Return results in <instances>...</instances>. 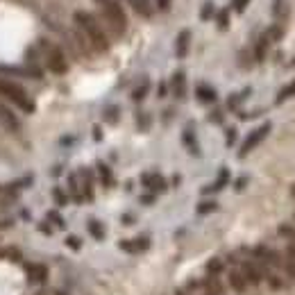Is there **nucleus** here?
Listing matches in <instances>:
<instances>
[{"mask_svg": "<svg viewBox=\"0 0 295 295\" xmlns=\"http://www.w3.org/2000/svg\"><path fill=\"white\" fill-rule=\"evenodd\" d=\"M245 182H247L245 177H241V179H238V182H236V191H241V188H243V184H245Z\"/></svg>", "mask_w": 295, "mask_h": 295, "instance_id": "nucleus-44", "label": "nucleus"}, {"mask_svg": "<svg viewBox=\"0 0 295 295\" xmlns=\"http://www.w3.org/2000/svg\"><path fill=\"white\" fill-rule=\"evenodd\" d=\"M209 120H211V123H223V114H220V112H214V114L209 116Z\"/></svg>", "mask_w": 295, "mask_h": 295, "instance_id": "nucleus-42", "label": "nucleus"}, {"mask_svg": "<svg viewBox=\"0 0 295 295\" xmlns=\"http://www.w3.org/2000/svg\"><path fill=\"white\" fill-rule=\"evenodd\" d=\"M161 96H166V84H164V82H161V86H159V98Z\"/></svg>", "mask_w": 295, "mask_h": 295, "instance_id": "nucleus-45", "label": "nucleus"}, {"mask_svg": "<svg viewBox=\"0 0 295 295\" xmlns=\"http://www.w3.org/2000/svg\"><path fill=\"white\" fill-rule=\"evenodd\" d=\"M57 295H64V293H57Z\"/></svg>", "mask_w": 295, "mask_h": 295, "instance_id": "nucleus-49", "label": "nucleus"}, {"mask_svg": "<svg viewBox=\"0 0 295 295\" xmlns=\"http://www.w3.org/2000/svg\"><path fill=\"white\" fill-rule=\"evenodd\" d=\"M225 270V263H223V259H209V263H207V275L209 277H214V275H218V273H223Z\"/></svg>", "mask_w": 295, "mask_h": 295, "instance_id": "nucleus-26", "label": "nucleus"}, {"mask_svg": "<svg viewBox=\"0 0 295 295\" xmlns=\"http://www.w3.org/2000/svg\"><path fill=\"white\" fill-rule=\"evenodd\" d=\"M268 46H270L268 34H261V37H259V41H257V48H254V57H257V61H263V59H266Z\"/></svg>", "mask_w": 295, "mask_h": 295, "instance_id": "nucleus-20", "label": "nucleus"}, {"mask_svg": "<svg viewBox=\"0 0 295 295\" xmlns=\"http://www.w3.org/2000/svg\"><path fill=\"white\" fill-rule=\"evenodd\" d=\"M25 275L32 284H43L48 279V268L41 263H25Z\"/></svg>", "mask_w": 295, "mask_h": 295, "instance_id": "nucleus-11", "label": "nucleus"}, {"mask_svg": "<svg viewBox=\"0 0 295 295\" xmlns=\"http://www.w3.org/2000/svg\"><path fill=\"white\" fill-rule=\"evenodd\" d=\"M218 209V202H202V204H198V214H211V211H216Z\"/></svg>", "mask_w": 295, "mask_h": 295, "instance_id": "nucleus-35", "label": "nucleus"}, {"mask_svg": "<svg viewBox=\"0 0 295 295\" xmlns=\"http://www.w3.org/2000/svg\"><path fill=\"white\" fill-rule=\"evenodd\" d=\"M195 98H198L202 105H214V102L218 100V93H216V89L209 86L207 82H200V84L195 86Z\"/></svg>", "mask_w": 295, "mask_h": 295, "instance_id": "nucleus-14", "label": "nucleus"}, {"mask_svg": "<svg viewBox=\"0 0 295 295\" xmlns=\"http://www.w3.org/2000/svg\"><path fill=\"white\" fill-rule=\"evenodd\" d=\"M277 234L282 236V238H286L289 243H295V225H289V223H284V225H279Z\"/></svg>", "mask_w": 295, "mask_h": 295, "instance_id": "nucleus-27", "label": "nucleus"}, {"mask_svg": "<svg viewBox=\"0 0 295 295\" xmlns=\"http://www.w3.org/2000/svg\"><path fill=\"white\" fill-rule=\"evenodd\" d=\"M238 270L243 273V277L247 279V284H250V286L261 284L263 279H266V275L270 273L268 266L259 263L257 259H243V261L238 263Z\"/></svg>", "mask_w": 295, "mask_h": 295, "instance_id": "nucleus-6", "label": "nucleus"}, {"mask_svg": "<svg viewBox=\"0 0 295 295\" xmlns=\"http://www.w3.org/2000/svg\"><path fill=\"white\" fill-rule=\"evenodd\" d=\"M0 98L9 100L11 105H16V107L25 114H34V109H37L32 96H30L18 82L9 80V77H2V75H0Z\"/></svg>", "mask_w": 295, "mask_h": 295, "instance_id": "nucleus-2", "label": "nucleus"}, {"mask_svg": "<svg viewBox=\"0 0 295 295\" xmlns=\"http://www.w3.org/2000/svg\"><path fill=\"white\" fill-rule=\"evenodd\" d=\"M247 93H250V89H245V91H241V93H236V96H230V102H227V107H230V109L238 107V105H241V100L247 96Z\"/></svg>", "mask_w": 295, "mask_h": 295, "instance_id": "nucleus-34", "label": "nucleus"}, {"mask_svg": "<svg viewBox=\"0 0 295 295\" xmlns=\"http://www.w3.org/2000/svg\"><path fill=\"white\" fill-rule=\"evenodd\" d=\"M227 182H230V171H227V168H220L218 179H216L214 184H209V186H204V188H202V193H204V195L218 193V191H223V188L227 186Z\"/></svg>", "mask_w": 295, "mask_h": 295, "instance_id": "nucleus-16", "label": "nucleus"}, {"mask_svg": "<svg viewBox=\"0 0 295 295\" xmlns=\"http://www.w3.org/2000/svg\"><path fill=\"white\" fill-rule=\"evenodd\" d=\"M98 7H100L102 16H105V23L109 25L116 37H123L127 32V16H125V9L120 7L118 0H96Z\"/></svg>", "mask_w": 295, "mask_h": 295, "instance_id": "nucleus-3", "label": "nucleus"}, {"mask_svg": "<svg viewBox=\"0 0 295 295\" xmlns=\"http://www.w3.org/2000/svg\"><path fill=\"white\" fill-rule=\"evenodd\" d=\"M37 230H39V232H41V234H46V236H53V232H55V227H53V225H50L48 220H43V223H39V225H37Z\"/></svg>", "mask_w": 295, "mask_h": 295, "instance_id": "nucleus-37", "label": "nucleus"}, {"mask_svg": "<svg viewBox=\"0 0 295 295\" xmlns=\"http://www.w3.org/2000/svg\"><path fill=\"white\" fill-rule=\"evenodd\" d=\"M68 191H70L73 202H82V200H84L82 188H80V184H77V175H75V173H70V175H68Z\"/></svg>", "mask_w": 295, "mask_h": 295, "instance_id": "nucleus-19", "label": "nucleus"}, {"mask_svg": "<svg viewBox=\"0 0 295 295\" xmlns=\"http://www.w3.org/2000/svg\"><path fill=\"white\" fill-rule=\"evenodd\" d=\"M141 184H143L145 188H150L152 193L166 191V179H164L159 173H145V175H141Z\"/></svg>", "mask_w": 295, "mask_h": 295, "instance_id": "nucleus-10", "label": "nucleus"}, {"mask_svg": "<svg viewBox=\"0 0 295 295\" xmlns=\"http://www.w3.org/2000/svg\"><path fill=\"white\" fill-rule=\"evenodd\" d=\"M291 66H295V59H293V61H291Z\"/></svg>", "mask_w": 295, "mask_h": 295, "instance_id": "nucleus-47", "label": "nucleus"}, {"mask_svg": "<svg viewBox=\"0 0 295 295\" xmlns=\"http://www.w3.org/2000/svg\"><path fill=\"white\" fill-rule=\"evenodd\" d=\"M96 168H98V175H100L102 184H105V186H114V173H112V168H109L105 161H98Z\"/></svg>", "mask_w": 295, "mask_h": 295, "instance_id": "nucleus-18", "label": "nucleus"}, {"mask_svg": "<svg viewBox=\"0 0 295 295\" xmlns=\"http://www.w3.org/2000/svg\"><path fill=\"white\" fill-rule=\"evenodd\" d=\"M48 223H50V225L55 223V225H57L59 230H66V220L61 218V216H59L57 211H48Z\"/></svg>", "mask_w": 295, "mask_h": 295, "instance_id": "nucleus-33", "label": "nucleus"}, {"mask_svg": "<svg viewBox=\"0 0 295 295\" xmlns=\"http://www.w3.org/2000/svg\"><path fill=\"white\" fill-rule=\"evenodd\" d=\"M53 198H55V202H57L59 207H64V204L68 202V195H66V191L61 186H55L53 188Z\"/></svg>", "mask_w": 295, "mask_h": 295, "instance_id": "nucleus-29", "label": "nucleus"}, {"mask_svg": "<svg viewBox=\"0 0 295 295\" xmlns=\"http://www.w3.org/2000/svg\"><path fill=\"white\" fill-rule=\"evenodd\" d=\"M0 125L7 127L9 132H21V120H18V116L11 112L7 105H2V102H0Z\"/></svg>", "mask_w": 295, "mask_h": 295, "instance_id": "nucleus-9", "label": "nucleus"}, {"mask_svg": "<svg viewBox=\"0 0 295 295\" xmlns=\"http://www.w3.org/2000/svg\"><path fill=\"white\" fill-rule=\"evenodd\" d=\"M148 91H150V82L145 80L143 84H139L134 91H132V100H134V102H141L145 96H148Z\"/></svg>", "mask_w": 295, "mask_h": 295, "instance_id": "nucleus-28", "label": "nucleus"}, {"mask_svg": "<svg viewBox=\"0 0 295 295\" xmlns=\"http://www.w3.org/2000/svg\"><path fill=\"white\" fill-rule=\"evenodd\" d=\"M214 16H216L214 2H204V5H202V11H200V18H202V21H209V18H214Z\"/></svg>", "mask_w": 295, "mask_h": 295, "instance_id": "nucleus-30", "label": "nucleus"}, {"mask_svg": "<svg viewBox=\"0 0 295 295\" xmlns=\"http://www.w3.org/2000/svg\"><path fill=\"white\" fill-rule=\"evenodd\" d=\"M77 177L82 179V193H84V200L91 202L93 200V175H91V171H89V168H82Z\"/></svg>", "mask_w": 295, "mask_h": 295, "instance_id": "nucleus-17", "label": "nucleus"}, {"mask_svg": "<svg viewBox=\"0 0 295 295\" xmlns=\"http://www.w3.org/2000/svg\"><path fill=\"white\" fill-rule=\"evenodd\" d=\"M252 259H257L259 263H263V266H268L270 270H282V266H284V254L277 252L275 247H268V245H254L252 247Z\"/></svg>", "mask_w": 295, "mask_h": 295, "instance_id": "nucleus-5", "label": "nucleus"}, {"mask_svg": "<svg viewBox=\"0 0 295 295\" xmlns=\"http://www.w3.org/2000/svg\"><path fill=\"white\" fill-rule=\"evenodd\" d=\"M171 91L175 98H184V93H186V73H184V70H175V73H173Z\"/></svg>", "mask_w": 295, "mask_h": 295, "instance_id": "nucleus-15", "label": "nucleus"}, {"mask_svg": "<svg viewBox=\"0 0 295 295\" xmlns=\"http://www.w3.org/2000/svg\"><path fill=\"white\" fill-rule=\"evenodd\" d=\"M284 257H286V259H291V261H295V243H289V245H286Z\"/></svg>", "mask_w": 295, "mask_h": 295, "instance_id": "nucleus-41", "label": "nucleus"}, {"mask_svg": "<svg viewBox=\"0 0 295 295\" xmlns=\"http://www.w3.org/2000/svg\"><path fill=\"white\" fill-rule=\"evenodd\" d=\"M266 282H268V286H270V291H282V289H286V279L284 277H279L275 270H270L268 275H266Z\"/></svg>", "mask_w": 295, "mask_h": 295, "instance_id": "nucleus-21", "label": "nucleus"}, {"mask_svg": "<svg viewBox=\"0 0 295 295\" xmlns=\"http://www.w3.org/2000/svg\"><path fill=\"white\" fill-rule=\"evenodd\" d=\"M105 118H107L109 123H116L118 120V107H107L105 109Z\"/></svg>", "mask_w": 295, "mask_h": 295, "instance_id": "nucleus-38", "label": "nucleus"}, {"mask_svg": "<svg viewBox=\"0 0 295 295\" xmlns=\"http://www.w3.org/2000/svg\"><path fill=\"white\" fill-rule=\"evenodd\" d=\"M129 2H132L136 14H141V16H145V18L152 16V9H150V5H148V0H129Z\"/></svg>", "mask_w": 295, "mask_h": 295, "instance_id": "nucleus-24", "label": "nucleus"}, {"mask_svg": "<svg viewBox=\"0 0 295 295\" xmlns=\"http://www.w3.org/2000/svg\"><path fill=\"white\" fill-rule=\"evenodd\" d=\"M227 284H230V289L234 291V293H245V289L250 286L238 268H232L230 273H227Z\"/></svg>", "mask_w": 295, "mask_h": 295, "instance_id": "nucleus-13", "label": "nucleus"}, {"mask_svg": "<svg viewBox=\"0 0 295 295\" xmlns=\"http://www.w3.org/2000/svg\"><path fill=\"white\" fill-rule=\"evenodd\" d=\"M184 145H186L188 150H191V155L200 157V148H198V143H195V136H193V132H191V129H186V132H184Z\"/></svg>", "mask_w": 295, "mask_h": 295, "instance_id": "nucleus-25", "label": "nucleus"}, {"mask_svg": "<svg viewBox=\"0 0 295 295\" xmlns=\"http://www.w3.org/2000/svg\"><path fill=\"white\" fill-rule=\"evenodd\" d=\"M157 5H159V9H161V11H166V9H168V5H171V0H157Z\"/></svg>", "mask_w": 295, "mask_h": 295, "instance_id": "nucleus-43", "label": "nucleus"}, {"mask_svg": "<svg viewBox=\"0 0 295 295\" xmlns=\"http://www.w3.org/2000/svg\"><path fill=\"white\" fill-rule=\"evenodd\" d=\"M291 98H295V80L291 82V84H286L284 89L277 93V100H275V102H277V105H284V102L291 100Z\"/></svg>", "mask_w": 295, "mask_h": 295, "instance_id": "nucleus-23", "label": "nucleus"}, {"mask_svg": "<svg viewBox=\"0 0 295 295\" xmlns=\"http://www.w3.org/2000/svg\"><path fill=\"white\" fill-rule=\"evenodd\" d=\"M118 247L123 250V252H143V250H148L150 247V238L148 236H136V238H127V241H120L118 243Z\"/></svg>", "mask_w": 295, "mask_h": 295, "instance_id": "nucleus-8", "label": "nucleus"}, {"mask_svg": "<svg viewBox=\"0 0 295 295\" xmlns=\"http://www.w3.org/2000/svg\"><path fill=\"white\" fill-rule=\"evenodd\" d=\"M247 5H250V0H232V7H234L236 14H243Z\"/></svg>", "mask_w": 295, "mask_h": 295, "instance_id": "nucleus-36", "label": "nucleus"}, {"mask_svg": "<svg viewBox=\"0 0 295 295\" xmlns=\"http://www.w3.org/2000/svg\"><path fill=\"white\" fill-rule=\"evenodd\" d=\"M291 195H293V198H295V184H293V186H291Z\"/></svg>", "mask_w": 295, "mask_h": 295, "instance_id": "nucleus-46", "label": "nucleus"}, {"mask_svg": "<svg viewBox=\"0 0 295 295\" xmlns=\"http://www.w3.org/2000/svg\"><path fill=\"white\" fill-rule=\"evenodd\" d=\"M39 43H41L43 59H46V66H48L50 73H55V75H64V73H68V59H66L64 50L59 48V46H53V43L43 41V39Z\"/></svg>", "mask_w": 295, "mask_h": 295, "instance_id": "nucleus-4", "label": "nucleus"}, {"mask_svg": "<svg viewBox=\"0 0 295 295\" xmlns=\"http://www.w3.org/2000/svg\"><path fill=\"white\" fill-rule=\"evenodd\" d=\"M293 220H295V211H293Z\"/></svg>", "mask_w": 295, "mask_h": 295, "instance_id": "nucleus-48", "label": "nucleus"}, {"mask_svg": "<svg viewBox=\"0 0 295 295\" xmlns=\"http://www.w3.org/2000/svg\"><path fill=\"white\" fill-rule=\"evenodd\" d=\"M89 232H91V236L93 238H96V241H102V238H105V234H107V232H105V225H102L100 220H96V218H91L89 220Z\"/></svg>", "mask_w": 295, "mask_h": 295, "instance_id": "nucleus-22", "label": "nucleus"}, {"mask_svg": "<svg viewBox=\"0 0 295 295\" xmlns=\"http://www.w3.org/2000/svg\"><path fill=\"white\" fill-rule=\"evenodd\" d=\"M282 273H284L289 279H293V282H295V261H291V259L284 257V266H282Z\"/></svg>", "mask_w": 295, "mask_h": 295, "instance_id": "nucleus-32", "label": "nucleus"}, {"mask_svg": "<svg viewBox=\"0 0 295 295\" xmlns=\"http://www.w3.org/2000/svg\"><path fill=\"white\" fill-rule=\"evenodd\" d=\"M234 141H236V129H234V127H230V129H227L225 145H227V148H232V145H234Z\"/></svg>", "mask_w": 295, "mask_h": 295, "instance_id": "nucleus-40", "label": "nucleus"}, {"mask_svg": "<svg viewBox=\"0 0 295 295\" xmlns=\"http://www.w3.org/2000/svg\"><path fill=\"white\" fill-rule=\"evenodd\" d=\"M191 39H193L191 30H182V32L177 34V39H175V55L179 59H184L188 55V50H191Z\"/></svg>", "mask_w": 295, "mask_h": 295, "instance_id": "nucleus-12", "label": "nucleus"}, {"mask_svg": "<svg viewBox=\"0 0 295 295\" xmlns=\"http://www.w3.org/2000/svg\"><path fill=\"white\" fill-rule=\"evenodd\" d=\"M73 21H75L80 34L86 39V43H89V46H91L96 53H100V55L109 53V48H112L109 37H107V32H105V27L100 25V21H98L93 14L80 9V11H75V14H73Z\"/></svg>", "mask_w": 295, "mask_h": 295, "instance_id": "nucleus-1", "label": "nucleus"}, {"mask_svg": "<svg viewBox=\"0 0 295 295\" xmlns=\"http://www.w3.org/2000/svg\"><path fill=\"white\" fill-rule=\"evenodd\" d=\"M216 23H218L220 30H227V27H230V14H227V9H220L218 14H216Z\"/></svg>", "mask_w": 295, "mask_h": 295, "instance_id": "nucleus-31", "label": "nucleus"}, {"mask_svg": "<svg viewBox=\"0 0 295 295\" xmlns=\"http://www.w3.org/2000/svg\"><path fill=\"white\" fill-rule=\"evenodd\" d=\"M66 245H68L70 250H80V247H82V241L77 238V236H66Z\"/></svg>", "mask_w": 295, "mask_h": 295, "instance_id": "nucleus-39", "label": "nucleus"}, {"mask_svg": "<svg viewBox=\"0 0 295 295\" xmlns=\"http://www.w3.org/2000/svg\"><path fill=\"white\" fill-rule=\"evenodd\" d=\"M270 129H273V123H263V125H259L257 129H252V132H250V134H247V139L243 141V145H241V150H238V157H241V159H245L247 155H250V152L254 150V148H257L259 143H261L263 139H266V136L270 134Z\"/></svg>", "mask_w": 295, "mask_h": 295, "instance_id": "nucleus-7", "label": "nucleus"}]
</instances>
